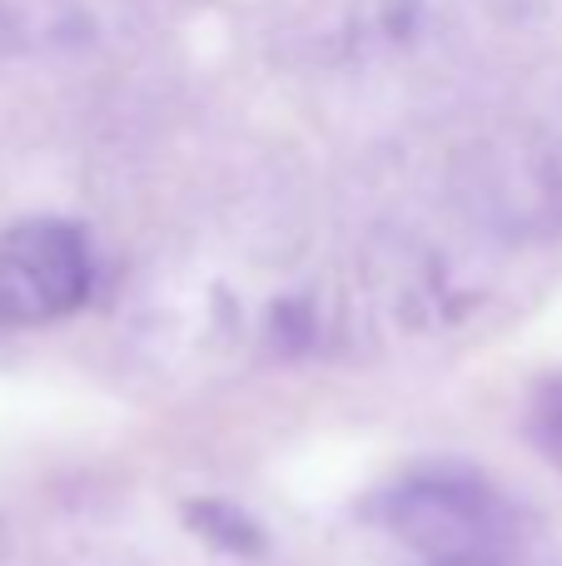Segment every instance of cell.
<instances>
[{"instance_id":"6da1fadb","label":"cell","mask_w":562,"mask_h":566,"mask_svg":"<svg viewBox=\"0 0 562 566\" xmlns=\"http://www.w3.org/2000/svg\"><path fill=\"white\" fill-rule=\"evenodd\" d=\"M90 293V249L60 219H30L0 234V323L35 328L75 313Z\"/></svg>"}]
</instances>
